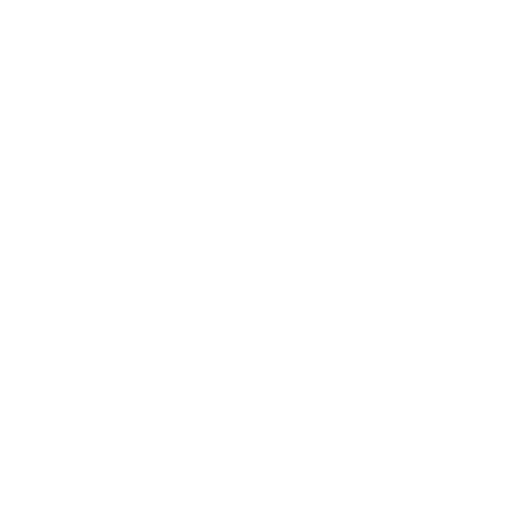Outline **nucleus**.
I'll use <instances>...</instances> for the list:
<instances>
[]
</instances>
